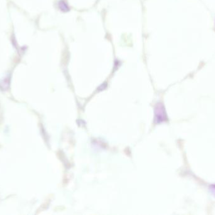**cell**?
Instances as JSON below:
<instances>
[{
  "mask_svg": "<svg viewBox=\"0 0 215 215\" xmlns=\"http://www.w3.org/2000/svg\"><path fill=\"white\" fill-rule=\"evenodd\" d=\"M58 5H59V9L62 11H64V12H67V11H69L70 10L68 4L64 1V0H61V1L59 2Z\"/></svg>",
  "mask_w": 215,
  "mask_h": 215,
  "instance_id": "cell-1",
  "label": "cell"
}]
</instances>
